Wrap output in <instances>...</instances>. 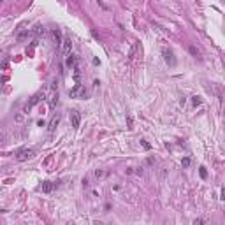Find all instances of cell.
I'll use <instances>...</instances> for the list:
<instances>
[{
    "label": "cell",
    "mask_w": 225,
    "mask_h": 225,
    "mask_svg": "<svg viewBox=\"0 0 225 225\" xmlns=\"http://www.w3.org/2000/svg\"><path fill=\"white\" fill-rule=\"evenodd\" d=\"M69 97L71 99H79V97H86V90H84V86L83 84H76L74 88H71L69 90Z\"/></svg>",
    "instance_id": "1"
},
{
    "label": "cell",
    "mask_w": 225,
    "mask_h": 225,
    "mask_svg": "<svg viewBox=\"0 0 225 225\" xmlns=\"http://www.w3.org/2000/svg\"><path fill=\"white\" fill-rule=\"evenodd\" d=\"M33 155H35V151H33L32 148H30V150H28V148H25V150H21L20 153H18V157H16V158H18L20 162H25V160H28V158H32Z\"/></svg>",
    "instance_id": "2"
},
{
    "label": "cell",
    "mask_w": 225,
    "mask_h": 225,
    "mask_svg": "<svg viewBox=\"0 0 225 225\" xmlns=\"http://www.w3.org/2000/svg\"><path fill=\"white\" fill-rule=\"evenodd\" d=\"M42 99H44V93L42 92H39V93H35V95H33V97H32V100L28 104H27V106H25V111H30L32 107H33V106H35V104H39L42 100Z\"/></svg>",
    "instance_id": "3"
},
{
    "label": "cell",
    "mask_w": 225,
    "mask_h": 225,
    "mask_svg": "<svg viewBox=\"0 0 225 225\" xmlns=\"http://www.w3.org/2000/svg\"><path fill=\"white\" fill-rule=\"evenodd\" d=\"M71 122H72V127L74 128H79V123H81V114L78 109H72L71 111Z\"/></svg>",
    "instance_id": "4"
},
{
    "label": "cell",
    "mask_w": 225,
    "mask_h": 225,
    "mask_svg": "<svg viewBox=\"0 0 225 225\" xmlns=\"http://www.w3.org/2000/svg\"><path fill=\"white\" fill-rule=\"evenodd\" d=\"M162 55H164V60L167 62L169 65H174V63H176V60H174V55H173V51H171V49L164 48V49H162Z\"/></svg>",
    "instance_id": "5"
},
{
    "label": "cell",
    "mask_w": 225,
    "mask_h": 225,
    "mask_svg": "<svg viewBox=\"0 0 225 225\" xmlns=\"http://www.w3.org/2000/svg\"><path fill=\"white\" fill-rule=\"evenodd\" d=\"M55 186H56V183H53V181H42V192L44 194H51L53 190H55Z\"/></svg>",
    "instance_id": "6"
},
{
    "label": "cell",
    "mask_w": 225,
    "mask_h": 225,
    "mask_svg": "<svg viewBox=\"0 0 225 225\" xmlns=\"http://www.w3.org/2000/svg\"><path fill=\"white\" fill-rule=\"evenodd\" d=\"M58 123H60V114H55V116L51 118V122L48 123V130H49V132H53V130L56 128V125H58Z\"/></svg>",
    "instance_id": "7"
},
{
    "label": "cell",
    "mask_w": 225,
    "mask_h": 225,
    "mask_svg": "<svg viewBox=\"0 0 225 225\" xmlns=\"http://www.w3.org/2000/svg\"><path fill=\"white\" fill-rule=\"evenodd\" d=\"M53 37H55V44H56V48L60 46V42H62V32L56 28V30H53Z\"/></svg>",
    "instance_id": "8"
},
{
    "label": "cell",
    "mask_w": 225,
    "mask_h": 225,
    "mask_svg": "<svg viewBox=\"0 0 225 225\" xmlns=\"http://www.w3.org/2000/svg\"><path fill=\"white\" fill-rule=\"evenodd\" d=\"M71 48H72V41H71V37H65V39H63V51H65V53H69V51H71Z\"/></svg>",
    "instance_id": "9"
},
{
    "label": "cell",
    "mask_w": 225,
    "mask_h": 225,
    "mask_svg": "<svg viewBox=\"0 0 225 225\" xmlns=\"http://www.w3.org/2000/svg\"><path fill=\"white\" fill-rule=\"evenodd\" d=\"M76 62H78V56H76V55H69L67 65H69V67H76Z\"/></svg>",
    "instance_id": "10"
},
{
    "label": "cell",
    "mask_w": 225,
    "mask_h": 225,
    "mask_svg": "<svg viewBox=\"0 0 225 225\" xmlns=\"http://www.w3.org/2000/svg\"><path fill=\"white\" fill-rule=\"evenodd\" d=\"M33 33H35V35H41V33H44V27H41V25H37V27H35V28H33Z\"/></svg>",
    "instance_id": "11"
},
{
    "label": "cell",
    "mask_w": 225,
    "mask_h": 225,
    "mask_svg": "<svg viewBox=\"0 0 225 225\" xmlns=\"http://www.w3.org/2000/svg\"><path fill=\"white\" fill-rule=\"evenodd\" d=\"M56 102H58V93H55V95L51 97V100H49V106H51V107H55V106H56Z\"/></svg>",
    "instance_id": "12"
},
{
    "label": "cell",
    "mask_w": 225,
    "mask_h": 225,
    "mask_svg": "<svg viewBox=\"0 0 225 225\" xmlns=\"http://www.w3.org/2000/svg\"><path fill=\"white\" fill-rule=\"evenodd\" d=\"M141 144H143V146H144V150H151V144H150V143H146L144 139H143V141H141Z\"/></svg>",
    "instance_id": "13"
},
{
    "label": "cell",
    "mask_w": 225,
    "mask_h": 225,
    "mask_svg": "<svg viewBox=\"0 0 225 225\" xmlns=\"http://www.w3.org/2000/svg\"><path fill=\"white\" fill-rule=\"evenodd\" d=\"M181 165H183V167H188V165H190V158H183Z\"/></svg>",
    "instance_id": "14"
},
{
    "label": "cell",
    "mask_w": 225,
    "mask_h": 225,
    "mask_svg": "<svg viewBox=\"0 0 225 225\" xmlns=\"http://www.w3.org/2000/svg\"><path fill=\"white\" fill-rule=\"evenodd\" d=\"M201 102H202V100H201V97H194V104H195V106H199Z\"/></svg>",
    "instance_id": "15"
},
{
    "label": "cell",
    "mask_w": 225,
    "mask_h": 225,
    "mask_svg": "<svg viewBox=\"0 0 225 225\" xmlns=\"http://www.w3.org/2000/svg\"><path fill=\"white\" fill-rule=\"evenodd\" d=\"M190 53H192V55H195V56H197V55H199V51H197V49H195L194 46H190Z\"/></svg>",
    "instance_id": "16"
},
{
    "label": "cell",
    "mask_w": 225,
    "mask_h": 225,
    "mask_svg": "<svg viewBox=\"0 0 225 225\" xmlns=\"http://www.w3.org/2000/svg\"><path fill=\"white\" fill-rule=\"evenodd\" d=\"M201 176H202V178H206V176H208V173H206L204 167H201Z\"/></svg>",
    "instance_id": "17"
},
{
    "label": "cell",
    "mask_w": 225,
    "mask_h": 225,
    "mask_svg": "<svg viewBox=\"0 0 225 225\" xmlns=\"http://www.w3.org/2000/svg\"><path fill=\"white\" fill-rule=\"evenodd\" d=\"M194 223L195 225H201V223H204V220H201V218H199V220H194Z\"/></svg>",
    "instance_id": "18"
},
{
    "label": "cell",
    "mask_w": 225,
    "mask_h": 225,
    "mask_svg": "<svg viewBox=\"0 0 225 225\" xmlns=\"http://www.w3.org/2000/svg\"><path fill=\"white\" fill-rule=\"evenodd\" d=\"M0 2H2V0H0Z\"/></svg>",
    "instance_id": "19"
}]
</instances>
